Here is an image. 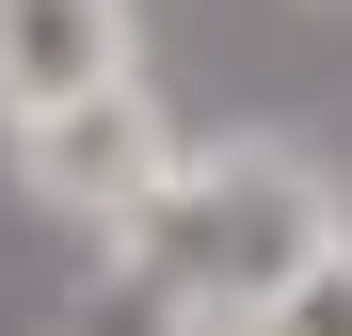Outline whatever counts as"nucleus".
<instances>
[{
	"label": "nucleus",
	"mask_w": 352,
	"mask_h": 336,
	"mask_svg": "<svg viewBox=\"0 0 352 336\" xmlns=\"http://www.w3.org/2000/svg\"><path fill=\"white\" fill-rule=\"evenodd\" d=\"M352 224V192L320 177L305 144H272V128H224V144H192L176 177L112 224V256H129V289L176 320V336H241L288 272H305L320 240Z\"/></svg>",
	"instance_id": "1"
},
{
	"label": "nucleus",
	"mask_w": 352,
	"mask_h": 336,
	"mask_svg": "<svg viewBox=\"0 0 352 336\" xmlns=\"http://www.w3.org/2000/svg\"><path fill=\"white\" fill-rule=\"evenodd\" d=\"M0 144H16V192H32L48 224H80V240H112V224L192 160V128L160 112V80H96V96L32 112V128H0Z\"/></svg>",
	"instance_id": "2"
},
{
	"label": "nucleus",
	"mask_w": 352,
	"mask_h": 336,
	"mask_svg": "<svg viewBox=\"0 0 352 336\" xmlns=\"http://www.w3.org/2000/svg\"><path fill=\"white\" fill-rule=\"evenodd\" d=\"M96 80H144V0H0V128H32Z\"/></svg>",
	"instance_id": "3"
},
{
	"label": "nucleus",
	"mask_w": 352,
	"mask_h": 336,
	"mask_svg": "<svg viewBox=\"0 0 352 336\" xmlns=\"http://www.w3.org/2000/svg\"><path fill=\"white\" fill-rule=\"evenodd\" d=\"M241 336H352V224H336V240H320L305 272H288V289H272Z\"/></svg>",
	"instance_id": "4"
}]
</instances>
